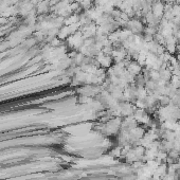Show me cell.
<instances>
[{
  "label": "cell",
  "instance_id": "obj_1",
  "mask_svg": "<svg viewBox=\"0 0 180 180\" xmlns=\"http://www.w3.org/2000/svg\"><path fill=\"white\" fill-rule=\"evenodd\" d=\"M152 13L154 14L155 18L161 19L164 14V4L161 0H155L152 6Z\"/></svg>",
  "mask_w": 180,
  "mask_h": 180
}]
</instances>
